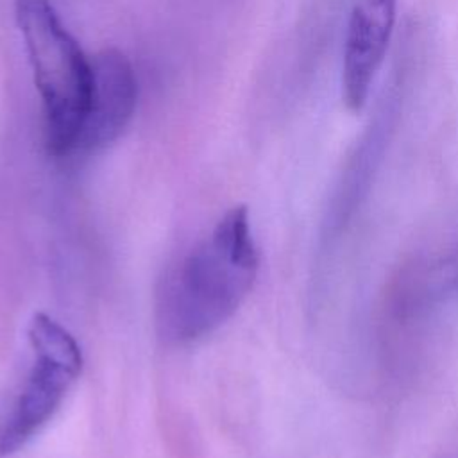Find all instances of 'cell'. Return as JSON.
<instances>
[{
    "label": "cell",
    "instance_id": "1",
    "mask_svg": "<svg viewBox=\"0 0 458 458\" xmlns=\"http://www.w3.org/2000/svg\"><path fill=\"white\" fill-rule=\"evenodd\" d=\"M258 268L249 211L234 206L163 279L157 293L161 335L186 345L216 331L247 299Z\"/></svg>",
    "mask_w": 458,
    "mask_h": 458
},
{
    "label": "cell",
    "instance_id": "5",
    "mask_svg": "<svg viewBox=\"0 0 458 458\" xmlns=\"http://www.w3.org/2000/svg\"><path fill=\"white\" fill-rule=\"evenodd\" d=\"M395 11L397 0H356L351 9L342 63V97L351 111L367 104L388 50Z\"/></svg>",
    "mask_w": 458,
    "mask_h": 458
},
{
    "label": "cell",
    "instance_id": "2",
    "mask_svg": "<svg viewBox=\"0 0 458 458\" xmlns=\"http://www.w3.org/2000/svg\"><path fill=\"white\" fill-rule=\"evenodd\" d=\"M14 13L43 102L45 147L55 157L73 156L91 97V61L50 0H14Z\"/></svg>",
    "mask_w": 458,
    "mask_h": 458
},
{
    "label": "cell",
    "instance_id": "3",
    "mask_svg": "<svg viewBox=\"0 0 458 458\" xmlns=\"http://www.w3.org/2000/svg\"><path fill=\"white\" fill-rule=\"evenodd\" d=\"M30 360L0 404V458L27 445L57 413L82 370V351L72 333L45 313L27 329Z\"/></svg>",
    "mask_w": 458,
    "mask_h": 458
},
{
    "label": "cell",
    "instance_id": "4",
    "mask_svg": "<svg viewBox=\"0 0 458 458\" xmlns=\"http://www.w3.org/2000/svg\"><path fill=\"white\" fill-rule=\"evenodd\" d=\"M91 97L73 154H91L111 145L129 125L138 100L131 61L118 48H104L91 61Z\"/></svg>",
    "mask_w": 458,
    "mask_h": 458
}]
</instances>
